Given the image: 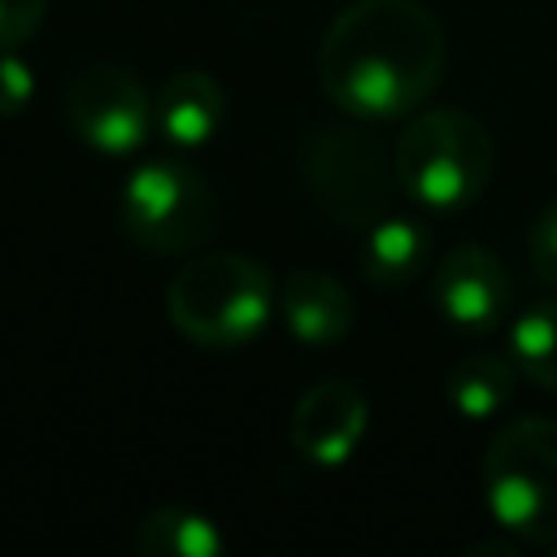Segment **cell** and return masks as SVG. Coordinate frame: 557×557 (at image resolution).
I'll return each instance as SVG.
<instances>
[{"instance_id": "cell-9", "label": "cell", "mask_w": 557, "mask_h": 557, "mask_svg": "<svg viewBox=\"0 0 557 557\" xmlns=\"http://www.w3.org/2000/svg\"><path fill=\"white\" fill-rule=\"evenodd\" d=\"M370 431V400L348 379H318L292 409V448L322 470L352 461Z\"/></svg>"}, {"instance_id": "cell-17", "label": "cell", "mask_w": 557, "mask_h": 557, "mask_svg": "<svg viewBox=\"0 0 557 557\" xmlns=\"http://www.w3.org/2000/svg\"><path fill=\"white\" fill-rule=\"evenodd\" d=\"M527 252H531L535 274L557 287V200H548V205L535 213L531 235H527Z\"/></svg>"}, {"instance_id": "cell-7", "label": "cell", "mask_w": 557, "mask_h": 557, "mask_svg": "<svg viewBox=\"0 0 557 557\" xmlns=\"http://www.w3.org/2000/svg\"><path fill=\"white\" fill-rule=\"evenodd\" d=\"M61 109H65L70 131L104 157H131L157 131L152 96L126 65H113V61L83 65L70 78Z\"/></svg>"}, {"instance_id": "cell-2", "label": "cell", "mask_w": 557, "mask_h": 557, "mask_svg": "<svg viewBox=\"0 0 557 557\" xmlns=\"http://www.w3.org/2000/svg\"><path fill=\"white\" fill-rule=\"evenodd\" d=\"M165 313L187 344L235 352L270 326L278 313V292L261 261L231 248H196L165 283Z\"/></svg>"}, {"instance_id": "cell-14", "label": "cell", "mask_w": 557, "mask_h": 557, "mask_svg": "<svg viewBox=\"0 0 557 557\" xmlns=\"http://www.w3.org/2000/svg\"><path fill=\"white\" fill-rule=\"evenodd\" d=\"M135 544L144 557H218L226 535L209 513L191 505H157L144 513Z\"/></svg>"}, {"instance_id": "cell-18", "label": "cell", "mask_w": 557, "mask_h": 557, "mask_svg": "<svg viewBox=\"0 0 557 557\" xmlns=\"http://www.w3.org/2000/svg\"><path fill=\"white\" fill-rule=\"evenodd\" d=\"M48 13V0H0V48H22Z\"/></svg>"}, {"instance_id": "cell-16", "label": "cell", "mask_w": 557, "mask_h": 557, "mask_svg": "<svg viewBox=\"0 0 557 557\" xmlns=\"http://www.w3.org/2000/svg\"><path fill=\"white\" fill-rule=\"evenodd\" d=\"M30 100H35V74H30V65L17 57V48H0V117L26 113Z\"/></svg>"}, {"instance_id": "cell-10", "label": "cell", "mask_w": 557, "mask_h": 557, "mask_svg": "<svg viewBox=\"0 0 557 557\" xmlns=\"http://www.w3.org/2000/svg\"><path fill=\"white\" fill-rule=\"evenodd\" d=\"M278 318L296 344L335 348L352 331L357 305L339 278H331L322 270H292L278 287Z\"/></svg>"}, {"instance_id": "cell-11", "label": "cell", "mask_w": 557, "mask_h": 557, "mask_svg": "<svg viewBox=\"0 0 557 557\" xmlns=\"http://www.w3.org/2000/svg\"><path fill=\"white\" fill-rule=\"evenodd\" d=\"M152 117L170 148H205L226 122V91L209 70H174L152 96Z\"/></svg>"}, {"instance_id": "cell-13", "label": "cell", "mask_w": 557, "mask_h": 557, "mask_svg": "<svg viewBox=\"0 0 557 557\" xmlns=\"http://www.w3.org/2000/svg\"><path fill=\"white\" fill-rule=\"evenodd\" d=\"M513 383H518V366L509 352H466L444 374V396L457 418L487 422L513 400Z\"/></svg>"}, {"instance_id": "cell-5", "label": "cell", "mask_w": 557, "mask_h": 557, "mask_svg": "<svg viewBox=\"0 0 557 557\" xmlns=\"http://www.w3.org/2000/svg\"><path fill=\"white\" fill-rule=\"evenodd\" d=\"M126 239L157 257H191L218 226V196L183 161H144L117 191Z\"/></svg>"}, {"instance_id": "cell-1", "label": "cell", "mask_w": 557, "mask_h": 557, "mask_svg": "<svg viewBox=\"0 0 557 557\" xmlns=\"http://www.w3.org/2000/svg\"><path fill=\"white\" fill-rule=\"evenodd\" d=\"M444 74V26L422 0H352L318 44V83L361 122L418 113Z\"/></svg>"}, {"instance_id": "cell-15", "label": "cell", "mask_w": 557, "mask_h": 557, "mask_svg": "<svg viewBox=\"0 0 557 557\" xmlns=\"http://www.w3.org/2000/svg\"><path fill=\"white\" fill-rule=\"evenodd\" d=\"M509 357L522 379L557 392V296L527 305L509 322Z\"/></svg>"}, {"instance_id": "cell-8", "label": "cell", "mask_w": 557, "mask_h": 557, "mask_svg": "<svg viewBox=\"0 0 557 557\" xmlns=\"http://www.w3.org/2000/svg\"><path fill=\"white\" fill-rule=\"evenodd\" d=\"M509 274L483 244H453L431 265V300L466 335H487L509 313Z\"/></svg>"}, {"instance_id": "cell-6", "label": "cell", "mask_w": 557, "mask_h": 557, "mask_svg": "<svg viewBox=\"0 0 557 557\" xmlns=\"http://www.w3.org/2000/svg\"><path fill=\"white\" fill-rule=\"evenodd\" d=\"M300 183L322 218L348 231H366L392 209L396 165L370 135L348 126H322L300 148Z\"/></svg>"}, {"instance_id": "cell-4", "label": "cell", "mask_w": 557, "mask_h": 557, "mask_svg": "<svg viewBox=\"0 0 557 557\" xmlns=\"http://www.w3.org/2000/svg\"><path fill=\"white\" fill-rule=\"evenodd\" d=\"M483 496L505 531L557 548V418H513L492 435Z\"/></svg>"}, {"instance_id": "cell-12", "label": "cell", "mask_w": 557, "mask_h": 557, "mask_svg": "<svg viewBox=\"0 0 557 557\" xmlns=\"http://www.w3.org/2000/svg\"><path fill=\"white\" fill-rule=\"evenodd\" d=\"M357 265L370 287H409L431 270V231L409 213H383L366 226Z\"/></svg>"}, {"instance_id": "cell-3", "label": "cell", "mask_w": 557, "mask_h": 557, "mask_svg": "<svg viewBox=\"0 0 557 557\" xmlns=\"http://www.w3.org/2000/svg\"><path fill=\"white\" fill-rule=\"evenodd\" d=\"M400 191L431 213L470 209L492 183V131L466 109H418L392 152Z\"/></svg>"}]
</instances>
